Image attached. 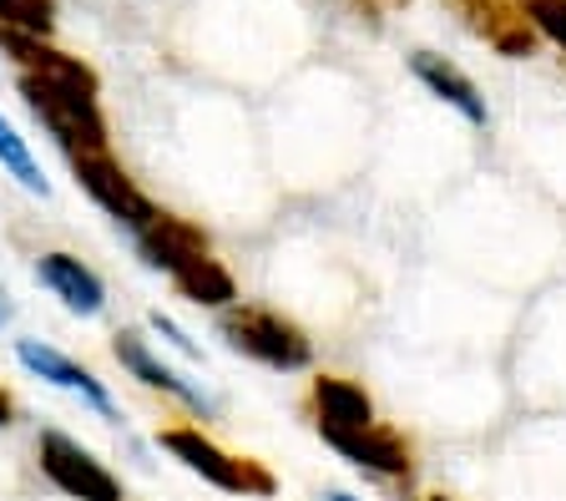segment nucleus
Returning a JSON list of instances; mask_svg holds the SVG:
<instances>
[{
    "instance_id": "obj_11",
    "label": "nucleus",
    "mask_w": 566,
    "mask_h": 501,
    "mask_svg": "<svg viewBox=\"0 0 566 501\" xmlns=\"http://www.w3.org/2000/svg\"><path fill=\"white\" fill-rule=\"evenodd\" d=\"M344 466H354L359 477L379 481V487H410L415 481V446L400 426H389V420H375L369 430L359 436H344V441L329 446Z\"/></svg>"
},
{
    "instance_id": "obj_21",
    "label": "nucleus",
    "mask_w": 566,
    "mask_h": 501,
    "mask_svg": "<svg viewBox=\"0 0 566 501\" xmlns=\"http://www.w3.org/2000/svg\"><path fill=\"white\" fill-rule=\"evenodd\" d=\"M420 501H455V497H446V491H424Z\"/></svg>"
},
{
    "instance_id": "obj_1",
    "label": "nucleus",
    "mask_w": 566,
    "mask_h": 501,
    "mask_svg": "<svg viewBox=\"0 0 566 501\" xmlns=\"http://www.w3.org/2000/svg\"><path fill=\"white\" fill-rule=\"evenodd\" d=\"M127 243H132V253L142 259V269L163 274L167 284L177 289V299H188L192 310L223 314V310H233L238 304L233 269L212 253L208 233H202L198 223H188V218H177V213H167L163 208V213L142 228V233H132Z\"/></svg>"
},
{
    "instance_id": "obj_4",
    "label": "nucleus",
    "mask_w": 566,
    "mask_h": 501,
    "mask_svg": "<svg viewBox=\"0 0 566 501\" xmlns=\"http://www.w3.org/2000/svg\"><path fill=\"white\" fill-rule=\"evenodd\" d=\"M15 92L31 107V117L51 132V143L66 157L76 153H112V127L102 112V92L66 82H41V76H15Z\"/></svg>"
},
{
    "instance_id": "obj_7",
    "label": "nucleus",
    "mask_w": 566,
    "mask_h": 501,
    "mask_svg": "<svg viewBox=\"0 0 566 501\" xmlns=\"http://www.w3.org/2000/svg\"><path fill=\"white\" fill-rule=\"evenodd\" d=\"M15 365H21L25 375H35L41 385H51V390L82 400V406L92 410V416H102L106 426H122V406H117V395H112V385H106L92 365L66 355L61 345H51L41 334H21V340H15Z\"/></svg>"
},
{
    "instance_id": "obj_13",
    "label": "nucleus",
    "mask_w": 566,
    "mask_h": 501,
    "mask_svg": "<svg viewBox=\"0 0 566 501\" xmlns=\"http://www.w3.org/2000/svg\"><path fill=\"white\" fill-rule=\"evenodd\" d=\"M460 11V21L471 25L485 46H495L501 56H531L536 51V31L526 25L516 0H450Z\"/></svg>"
},
{
    "instance_id": "obj_2",
    "label": "nucleus",
    "mask_w": 566,
    "mask_h": 501,
    "mask_svg": "<svg viewBox=\"0 0 566 501\" xmlns=\"http://www.w3.org/2000/svg\"><path fill=\"white\" fill-rule=\"evenodd\" d=\"M157 451H167L188 477L208 481V487L228 491V497H243V501H273L279 497V477H273L269 466L253 461V456L228 451L223 441H212L208 426H198V420L163 426L157 430Z\"/></svg>"
},
{
    "instance_id": "obj_14",
    "label": "nucleus",
    "mask_w": 566,
    "mask_h": 501,
    "mask_svg": "<svg viewBox=\"0 0 566 501\" xmlns=\"http://www.w3.org/2000/svg\"><path fill=\"white\" fill-rule=\"evenodd\" d=\"M0 173H6V178H15V188L31 192V198H51V178L41 173L31 143L15 132V122L6 117V112H0Z\"/></svg>"
},
{
    "instance_id": "obj_12",
    "label": "nucleus",
    "mask_w": 566,
    "mask_h": 501,
    "mask_svg": "<svg viewBox=\"0 0 566 501\" xmlns=\"http://www.w3.org/2000/svg\"><path fill=\"white\" fill-rule=\"evenodd\" d=\"M410 76L424 86V92L436 96L440 107H450L465 127H491V102H485V92L471 82V72H460L450 56H440V51H410Z\"/></svg>"
},
{
    "instance_id": "obj_17",
    "label": "nucleus",
    "mask_w": 566,
    "mask_h": 501,
    "mask_svg": "<svg viewBox=\"0 0 566 501\" xmlns=\"http://www.w3.org/2000/svg\"><path fill=\"white\" fill-rule=\"evenodd\" d=\"M147 334L153 340H163V349H172V355H182V359H192V365H202V345L192 340L182 324L172 320V314H163V310H147Z\"/></svg>"
},
{
    "instance_id": "obj_8",
    "label": "nucleus",
    "mask_w": 566,
    "mask_h": 501,
    "mask_svg": "<svg viewBox=\"0 0 566 501\" xmlns=\"http://www.w3.org/2000/svg\"><path fill=\"white\" fill-rule=\"evenodd\" d=\"M66 167H71V178H76V188H82L127 239L142 233V228L163 213V203H153V198L137 188V178H132L112 153H76V157H66Z\"/></svg>"
},
{
    "instance_id": "obj_3",
    "label": "nucleus",
    "mask_w": 566,
    "mask_h": 501,
    "mask_svg": "<svg viewBox=\"0 0 566 501\" xmlns=\"http://www.w3.org/2000/svg\"><path fill=\"white\" fill-rule=\"evenodd\" d=\"M218 340H223L233 355L253 359L273 375H304L314 370V340L298 320H289L283 310L269 304H243L238 299L233 310L218 314Z\"/></svg>"
},
{
    "instance_id": "obj_19",
    "label": "nucleus",
    "mask_w": 566,
    "mask_h": 501,
    "mask_svg": "<svg viewBox=\"0 0 566 501\" xmlns=\"http://www.w3.org/2000/svg\"><path fill=\"white\" fill-rule=\"evenodd\" d=\"M314 501H365L359 491H344V487H329V491H318Z\"/></svg>"
},
{
    "instance_id": "obj_10",
    "label": "nucleus",
    "mask_w": 566,
    "mask_h": 501,
    "mask_svg": "<svg viewBox=\"0 0 566 501\" xmlns=\"http://www.w3.org/2000/svg\"><path fill=\"white\" fill-rule=\"evenodd\" d=\"M31 274H35V284L46 289L61 310L71 314V320H102L106 304H112L106 279L96 274L82 253H71V249H41L35 263H31Z\"/></svg>"
},
{
    "instance_id": "obj_5",
    "label": "nucleus",
    "mask_w": 566,
    "mask_h": 501,
    "mask_svg": "<svg viewBox=\"0 0 566 501\" xmlns=\"http://www.w3.org/2000/svg\"><path fill=\"white\" fill-rule=\"evenodd\" d=\"M112 359H117V370L127 375V380H137L142 390L172 400V406L188 420H198V426H212V420L223 416V400H218L202 380H192L188 370H177L172 359L157 349V340L147 330H117L112 334Z\"/></svg>"
},
{
    "instance_id": "obj_9",
    "label": "nucleus",
    "mask_w": 566,
    "mask_h": 501,
    "mask_svg": "<svg viewBox=\"0 0 566 501\" xmlns=\"http://www.w3.org/2000/svg\"><path fill=\"white\" fill-rule=\"evenodd\" d=\"M304 410H308V426H314V436L324 446L344 441V436H359V430H369L379 416L375 395L365 390V380H354V375H314L308 380V395H304Z\"/></svg>"
},
{
    "instance_id": "obj_6",
    "label": "nucleus",
    "mask_w": 566,
    "mask_h": 501,
    "mask_svg": "<svg viewBox=\"0 0 566 501\" xmlns=\"http://www.w3.org/2000/svg\"><path fill=\"white\" fill-rule=\"evenodd\" d=\"M35 466H41V477L66 501H127L117 471L92 446H82L76 436H66L56 426H46L35 436Z\"/></svg>"
},
{
    "instance_id": "obj_16",
    "label": "nucleus",
    "mask_w": 566,
    "mask_h": 501,
    "mask_svg": "<svg viewBox=\"0 0 566 501\" xmlns=\"http://www.w3.org/2000/svg\"><path fill=\"white\" fill-rule=\"evenodd\" d=\"M516 6H521L531 31L566 56V0H516Z\"/></svg>"
},
{
    "instance_id": "obj_18",
    "label": "nucleus",
    "mask_w": 566,
    "mask_h": 501,
    "mask_svg": "<svg viewBox=\"0 0 566 501\" xmlns=\"http://www.w3.org/2000/svg\"><path fill=\"white\" fill-rule=\"evenodd\" d=\"M15 426V395L0 385V430H11Z\"/></svg>"
},
{
    "instance_id": "obj_20",
    "label": "nucleus",
    "mask_w": 566,
    "mask_h": 501,
    "mask_svg": "<svg viewBox=\"0 0 566 501\" xmlns=\"http://www.w3.org/2000/svg\"><path fill=\"white\" fill-rule=\"evenodd\" d=\"M11 324V304H6V294H0V330Z\"/></svg>"
},
{
    "instance_id": "obj_15",
    "label": "nucleus",
    "mask_w": 566,
    "mask_h": 501,
    "mask_svg": "<svg viewBox=\"0 0 566 501\" xmlns=\"http://www.w3.org/2000/svg\"><path fill=\"white\" fill-rule=\"evenodd\" d=\"M0 31L51 36L56 31V0H0Z\"/></svg>"
}]
</instances>
